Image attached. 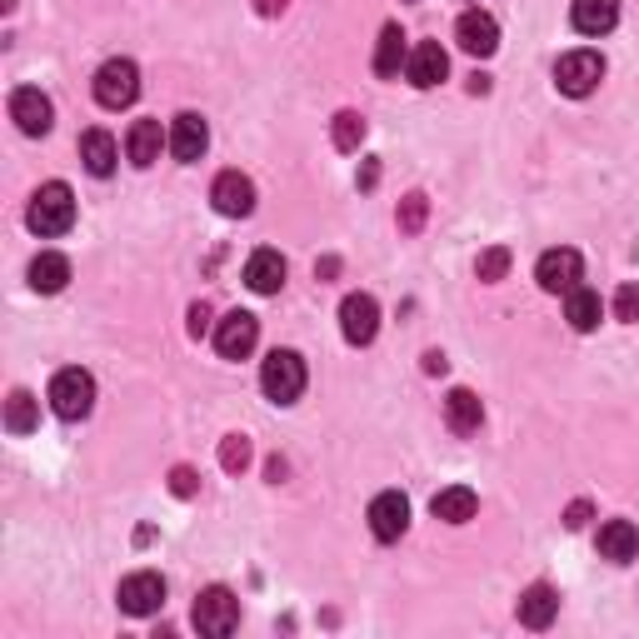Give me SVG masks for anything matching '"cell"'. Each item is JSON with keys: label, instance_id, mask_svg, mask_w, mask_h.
Listing matches in <instances>:
<instances>
[{"label": "cell", "instance_id": "9", "mask_svg": "<svg viewBox=\"0 0 639 639\" xmlns=\"http://www.w3.org/2000/svg\"><path fill=\"white\" fill-rule=\"evenodd\" d=\"M255 340H260V320L250 311H230L215 325V350H220V360H245L255 350Z\"/></svg>", "mask_w": 639, "mask_h": 639}, {"label": "cell", "instance_id": "24", "mask_svg": "<svg viewBox=\"0 0 639 639\" xmlns=\"http://www.w3.org/2000/svg\"><path fill=\"white\" fill-rule=\"evenodd\" d=\"M480 420H484V405H480L475 390H450L445 395V425L455 430V435H475Z\"/></svg>", "mask_w": 639, "mask_h": 639}, {"label": "cell", "instance_id": "8", "mask_svg": "<svg viewBox=\"0 0 639 639\" xmlns=\"http://www.w3.org/2000/svg\"><path fill=\"white\" fill-rule=\"evenodd\" d=\"M116 604L126 615H136V620H146V615H156L165 604V580L156 570H140V574H126L116 590Z\"/></svg>", "mask_w": 639, "mask_h": 639}, {"label": "cell", "instance_id": "26", "mask_svg": "<svg viewBox=\"0 0 639 639\" xmlns=\"http://www.w3.org/2000/svg\"><path fill=\"white\" fill-rule=\"evenodd\" d=\"M405 60H410L405 30H400V26H385V30H380V46H375V76H380V80H395Z\"/></svg>", "mask_w": 639, "mask_h": 639}, {"label": "cell", "instance_id": "5", "mask_svg": "<svg viewBox=\"0 0 639 639\" xmlns=\"http://www.w3.org/2000/svg\"><path fill=\"white\" fill-rule=\"evenodd\" d=\"M195 630L210 635V639H225L235 635V625H240V600H235V590H225V584H210V590L195 594Z\"/></svg>", "mask_w": 639, "mask_h": 639}, {"label": "cell", "instance_id": "41", "mask_svg": "<svg viewBox=\"0 0 639 639\" xmlns=\"http://www.w3.org/2000/svg\"><path fill=\"white\" fill-rule=\"evenodd\" d=\"M0 10H16V0H0Z\"/></svg>", "mask_w": 639, "mask_h": 639}, {"label": "cell", "instance_id": "1", "mask_svg": "<svg viewBox=\"0 0 639 639\" xmlns=\"http://www.w3.org/2000/svg\"><path fill=\"white\" fill-rule=\"evenodd\" d=\"M26 220H30V230L46 235V240H50V235H66L70 225H76V195H70V185L66 180L40 185V190L30 195Z\"/></svg>", "mask_w": 639, "mask_h": 639}, {"label": "cell", "instance_id": "16", "mask_svg": "<svg viewBox=\"0 0 639 639\" xmlns=\"http://www.w3.org/2000/svg\"><path fill=\"white\" fill-rule=\"evenodd\" d=\"M205 146H210V126H205V116H195V110H185V116H175L170 126V156L180 165H195L205 156Z\"/></svg>", "mask_w": 639, "mask_h": 639}, {"label": "cell", "instance_id": "27", "mask_svg": "<svg viewBox=\"0 0 639 639\" xmlns=\"http://www.w3.org/2000/svg\"><path fill=\"white\" fill-rule=\"evenodd\" d=\"M600 311L604 305H600V295H594L590 285H574V291L564 295V320H570L580 335H590V330L600 325Z\"/></svg>", "mask_w": 639, "mask_h": 639}, {"label": "cell", "instance_id": "34", "mask_svg": "<svg viewBox=\"0 0 639 639\" xmlns=\"http://www.w3.org/2000/svg\"><path fill=\"white\" fill-rule=\"evenodd\" d=\"M170 490L180 494V500H190V494L200 490V475H195L190 465H175V470H170Z\"/></svg>", "mask_w": 639, "mask_h": 639}, {"label": "cell", "instance_id": "4", "mask_svg": "<svg viewBox=\"0 0 639 639\" xmlns=\"http://www.w3.org/2000/svg\"><path fill=\"white\" fill-rule=\"evenodd\" d=\"M50 410H56L60 420H86L90 410H96V380H90V370H56V380H50Z\"/></svg>", "mask_w": 639, "mask_h": 639}, {"label": "cell", "instance_id": "11", "mask_svg": "<svg viewBox=\"0 0 639 639\" xmlns=\"http://www.w3.org/2000/svg\"><path fill=\"white\" fill-rule=\"evenodd\" d=\"M340 335L350 340V345H370V340L380 335V305L375 295H345V305H340Z\"/></svg>", "mask_w": 639, "mask_h": 639}, {"label": "cell", "instance_id": "33", "mask_svg": "<svg viewBox=\"0 0 639 639\" xmlns=\"http://www.w3.org/2000/svg\"><path fill=\"white\" fill-rule=\"evenodd\" d=\"M615 320H625V325L639 320V285H620L615 291Z\"/></svg>", "mask_w": 639, "mask_h": 639}, {"label": "cell", "instance_id": "14", "mask_svg": "<svg viewBox=\"0 0 639 639\" xmlns=\"http://www.w3.org/2000/svg\"><path fill=\"white\" fill-rule=\"evenodd\" d=\"M455 40L465 56L490 60L494 50H500V26H494V16H484V10H465V16L455 20Z\"/></svg>", "mask_w": 639, "mask_h": 639}, {"label": "cell", "instance_id": "17", "mask_svg": "<svg viewBox=\"0 0 639 639\" xmlns=\"http://www.w3.org/2000/svg\"><path fill=\"white\" fill-rule=\"evenodd\" d=\"M165 146H170V136L160 130V120H136L126 136V156H130V165H140V170H150Z\"/></svg>", "mask_w": 639, "mask_h": 639}, {"label": "cell", "instance_id": "36", "mask_svg": "<svg viewBox=\"0 0 639 639\" xmlns=\"http://www.w3.org/2000/svg\"><path fill=\"white\" fill-rule=\"evenodd\" d=\"M564 524H570V530H584V524H590V504L574 500L570 510H564Z\"/></svg>", "mask_w": 639, "mask_h": 639}, {"label": "cell", "instance_id": "21", "mask_svg": "<svg viewBox=\"0 0 639 639\" xmlns=\"http://www.w3.org/2000/svg\"><path fill=\"white\" fill-rule=\"evenodd\" d=\"M594 544H600V554L610 564H630L635 554H639V530H635L630 520H604L600 524V540H594Z\"/></svg>", "mask_w": 639, "mask_h": 639}, {"label": "cell", "instance_id": "37", "mask_svg": "<svg viewBox=\"0 0 639 639\" xmlns=\"http://www.w3.org/2000/svg\"><path fill=\"white\" fill-rule=\"evenodd\" d=\"M285 6H291V0H255V10H260V16H285Z\"/></svg>", "mask_w": 639, "mask_h": 639}, {"label": "cell", "instance_id": "38", "mask_svg": "<svg viewBox=\"0 0 639 639\" xmlns=\"http://www.w3.org/2000/svg\"><path fill=\"white\" fill-rule=\"evenodd\" d=\"M425 370H430V375H445V355H440V350H430V355H425Z\"/></svg>", "mask_w": 639, "mask_h": 639}, {"label": "cell", "instance_id": "2", "mask_svg": "<svg viewBox=\"0 0 639 639\" xmlns=\"http://www.w3.org/2000/svg\"><path fill=\"white\" fill-rule=\"evenodd\" d=\"M305 360L295 355V350H271L260 365V390L275 400V405H295V400L305 395Z\"/></svg>", "mask_w": 639, "mask_h": 639}, {"label": "cell", "instance_id": "31", "mask_svg": "<svg viewBox=\"0 0 639 639\" xmlns=\"http://www.w3.org/2000/svg\"><path fill=\"white\" fill-rule=\"evenodd\" d=\"M245 465H250V440H245V435H225L220 440V470H225V475H240Z\"/></svg>", "mask_w": 639, "mask_h": 639}, {"label": "cell", "instance_id": "40", "mask_svg": "<svg viewBox=\"0 0 639 639\" xmlns=\"http://www.w3.org/2000/svg\"><path fill=\"white\" fill-rule=\"evenodd\" d=\"M470 90H475V96H484V90H490V76H480V70H475V76H470Z\"/></svg>", "mask_w": 639, "mask_h": 639}, {"label": "cell", "instance_id": "18", "mask_svg": "<svg viewBox=\"0 0 639 639\" xmlns=\"http://www.w3.org/2000/svg\"><path fill=\"white\" fill-rule=\"evenodd\" d=\"M245 285H250L255 295H281V285H285V255L281 250H255L250 260H245Z\"/></svg>", "mask_w": 639, "mask_h": 639}, {"label": "cell", "instance_id": "32", "mask_svg": "<svg viewBox=\"0 0 639 639\" xmlns=\"http://www.w3.org/2000/svg\"><path fill=\"white\" fill-rule=\"evenodd\" d=\"M425 215H430V200H425V195H405V200H400V230H405V235H420V230H425Z\"/></svg>", "mask_w": 639, "mask_h": 639}, {"label": "cell", "instance_id": "28", "mask_svg": "<svg viewBox=\"0 0 639 639\" xmlns=\"http://www.w3.org/2000/svg\"><path fill=\"white\" fill-rule=\"evenodd\" d=\"M36 425H40V400L30 395V390H10V400H6V430H10V435H30Z\"/></svg>", "mask_w": 639, "mask_h": 639}, {"label": "cell", "instance_id": "30", "mask_svg": "<svg viewBox=\"0 0 639 639\" xmlns=\"http://www.w3.org/2000/svg\"><path fill=\"white\" fill-rule=\"evenodd\" d=\"M475 275H480L484 285L504 281V275H510V250H504V245H490V250H480V260H475Z\"/></svg>", "mask_w": 639, "mask_h": 639}, {"label": "cell", "instance_id": "7", "mask_svg": "<svg viewBox=\"0 0 639 639\" xmlns=\"http://www.w3.org/2000/svg\"><path fill=\"white\" fill-rule=\"evenodd\" d=\"M580 275H584V260H580V250H570V245L544 250L540 265H534V281H540V291H550V295H570L574 285H580Z\"/></svg>", "mask_w": 639, "mask_h": 639}, {"label": "cell", "instance_id": "10", "mask_svg": "<svg viewBox=\"0 0 639 639\" xmlns=\"http://www.w3.org/2000/svg\"><path fill=\"white\" fill-rule=\"evenodd\" d=\"M210 200L220 215H230V220H245V215L255 210V180L240 170H220L210 185Z\"/></svg>", "mask_w": 639, "mask_h": 639}, {"label": "cell", "instance_id": "19", "mask_svg": "<svg viewBox=\"0 0 639 639\" xmlns=\"http://www.w3.org/2000/svg\"><path fill=\"white\" fill-rule=\"evenodd\" d=\"M570 20L580 36H610L620 26V0H574Z\"/></svg>", "mask_w": 639, "mask_h": 639}, {"label": "cell", "instance_id": "35", "mask_svg": "<svg viewBox=\"0 0 639 639\" xmlns=\"http://www.w3.org/2000/svg\"><path fill=\"white\" fill-rule=\"evenodd\" d=\"M205 330H210V305H205V301H200V305H190V335H195V340H200V335H205Z\"/></svg>", "mask_w": 639, "mask_h": 639}, {"label": "cell", "instance_id": "6", "mask_svg": "<svg viewBox=\"0 0 639 639\" xmlns=\"http://www.w3.org/2000/svg\"><path fill=\"white\" fill-rule=\"evenodd\" d=\"M136 96H140V70H136V60L116 56V60H106V66L96 70V100H100L106 110L136 106Z\"/></svg>", "mask_w": 639, "mask_h": 639}, {"label": "cell", "instance_id": "29", "mask_svg": "<svg viewBox=\"0 0 639 639\" xmlns=\"http://www.w3.org/2000/svg\"><path fill=\"white\" fill-rule=\"evenodd\" d=\"M330 140H335V150L355 156V150L365 146V116H360V110H340V116L330 120Z\"/></svg>", "mask_w": 639, "mask_h": 639}, {"label": "cell", "instance_id": "15", "mask_svg": "<svg viewBox=\"0 0 639 639\" xmlns=\"http://www.w3.org/2000/svg\"><path fill=\"white\" fill-rule=\"evenodd\" d=\"M405 76H410V86L415 90H435L440 80L450 76L445 46H440V40H420V46L410 50V60H405Z\"/></svg>", "mask_w": 639, "mask_h": 639}, {"label": "cell", "instance_id": "3", "mask_svg": "<svg viewBox=\"0 0 639 639\" xmlns=\"http://www.w3.org/2000/svg\"><path fill=\"white\" fill-rule=\"evenodd\" d=\"M600 80H604V56L600 50H564L560 66H554V86H560V96H570V100L594 96Z\"/></svg>", "mask_w": 639, "mask_h": 639}, {"label": "cell", "instance_id": "13", "mask_svg": "<svg viewBox=\"0 0 639 639\" xmlns=\"http://www.w3.org/2000/svg\"><path fill=\"white\" fill-rule=\"evenodd\" d=\"M10 120L20 126V136H46V130L56 126V106H50L36 86H20L16 96H10Z\"/></svg>", "mask_w": 639, "mask_h": 639}, {"label": "cell", "instance_id": "22", "mask_svg": "<svg viewBox=\"0 0 639 639\" xmlns=\"http://www.w3.org/2000/svg\"><path fill=\"white\" fill-rule=\"evenodd\" d=\"M554 615H560V594H554L550 584H530V590L520 594V625L524 630H550Z\"/></svg>", "mask_w": 639, "mask_h": 639}, {"label": "cell", "instance_id": "25", "mask_svg": "<svg viewBox=\"0 0 639 639\" xmlns=\"http://www.w3.org/2000/svg\"><path fill=\"white\" fill-rule=\"evenodd\" d=\"M66 281H70V260H66V255L46 250V255H36V260H30V291L56 295V291H66Z\"/></svg>", "mask_w": 639, "mask_h": 639}, {"label": "cell", "instance_id": "39", "mask_svg": "<svg viewBox=\"0 0 639 639\" xmlns=\"http://www.w3.org/2000/svg\"><path fill=\"white\" fill-rule=\"evenodd\" d=\"M265 475H271V484H281L285 480V460H271V465H265Z\"/></svg>", "mask_w": 639, "mask_h": 639}, {"label": "cell", "instance_id": "20", "mask_svg": "<svg viewBox=\"0 0 639 639\" xmlns=\"http://www.w3.org/2000/svg\"><path fill=\"white\" fill-rule=\"evenodd\" d=\"M430 510H435V520H445V524H470L480 510V494L470 490V484H445V490L430 500Z\"/></svg>", "mask_w": 639, "mask_h": 639}, {"label": "cell", "instance_id": "23", "mask_svg": "<svg viewBox=\"0 0 639 639\" xmlns=\"http://www.w3.org/2000/svg\"><path fill=\"white\" fill-rule=\"evenodd\" d=\"M80 160H86V170L96 175V180H106L120 160L116 136H110V130H86V136H80Z\"/></svg>", "mask_w": 639, "mask_h": 639}, {"label": "cell", "instance_id": "12", "mask_svg": "<svg viewBox=\"0 0 639 639\" xmlns=\"http://www.w3.org/2000/svg\"><path fill=\"white\" fill-rule=\"evenodd\" d=\"M370 530H375L380 544H395L400 534L410 530V500L400 490H385L370 500Z\"/></svg>", "mask_w": 639, "mask_h": 639}]
</instances>
